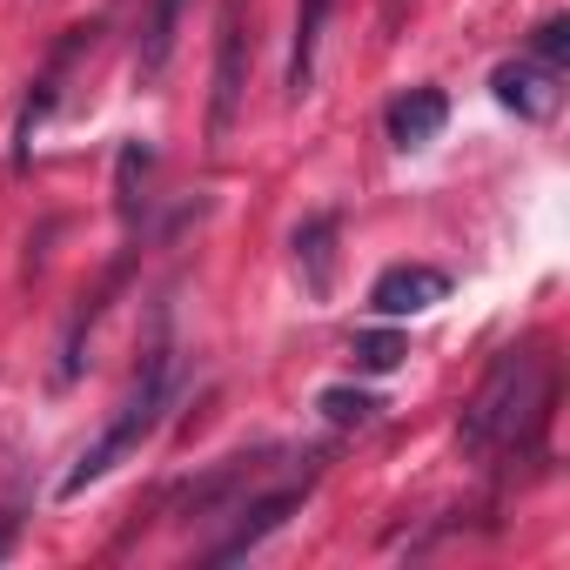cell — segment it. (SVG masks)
I'll return each mask as SVG.
<instances>
[{
  "label": "cell",
  "instance_id": "cell-1",
  "mask_svg": "<svg viewBox=\"0 0 570 570\" xmlns=\"http://www.w3.org/2000/svg\"><path fill=\"white\" fill-rule=\"evenodd\" d=\"M543 416H550V356L523 343V350H503L483 370L476 396L463 403V430L456 436H463V450L490 456V450L530 443L543 430Z\"/></svg>",
  "mask_w": 570,
  "mask_h": 570
},
{
  "label": "cell",
  "instance_id": "cell-2",
  "mask_svg": "<svg viewBox=\"0 0 570 570\" xmlns=\"http://www.w3.org/2000/svg\"><path fill=\"white\" fill-rule=\"evenodd\" d=\"M168 396H175V356L168 350H155L148 356V370H141V383L128 390V403L108 416V430L81 450V463L61 476V497H81L88 483H101L121 456H135L148 436H155V423H161V410H168Z\"/></svg>",
  "mask_w": 570,
  "mask_h": 570
},
{
  "label": "cell",
  "instance_id": "cell-3",
  "mask_svg": "<svg viewBox=\"0 0 570 570\" xmlns=\"http://www.w3.org/2000/svg\"><path fill=\"white\" fill-rule=\"evenodd\" d=\"M436 303H450V275L430 268V262H396V268L376 275V289H370V309H376L383 323L423 316V309H436Z\"/></svg>",
  "mask_w": 570,
  "mask_h": 570
},
{
  "label": "cell",
  "instance_id": "cell-4",
  "mask_svg": "<svg viewBox=\"0 0 570 570\" xmlns=\"http://www.w3.org/2000/svg\"><path fill=\"white\" fill-rule=\"evenodd\" d=\"M490 88H497V101H503L510 115H523V121H550V115L563 108V68H543L537 55L503 61V68L490 75Z\"/></svg>",
  "mask_w": 570,
  "mask_h": 570
},
{
  "label": "cell",
  "instance_id": "cell-5",
  "mask_svg": "<svg viewBox=\"0 0 570 570\" xmlns=\"http://www.w3.org/2000/svg\"><path fill=\"white\" fill-rule=\"evenodd\" d=\"M303 503V490H268V497H242V503H228V517H235V530L222 537V543H208V557L215 563H235V557H248L262 537H275L282 523H289V510Z\"/></svg>",
  "mask_w": 570,
  "mask_h": 570
},
{
  "label": "cell",
  "instance_id": "cell-6",
  "mask_svg": "<svg viewBox=\"0 0 570 570\" xmlns=\"http://www.w3.org/2000/svg\"><path fill=\"white\" fill-rule=\"evenodd\" d=\"M242 115V0L222 8V55H215V108H208V135L228 141Z\"/></svg>",
  "mask_w": 570,
  "mask_h": 570
},
{
  "label": "cell",
  "instance_id": "cell-7",
  "mask_svg": "<svg viewBox=\"0 0 570 570\" xmlns=\"http://www.w3.org/2000/svg\"><path fill=\"white\" fill-rule=\"evenodd\" d=\"M450 121V95L443 88H410L390 101V141L396 148H430Z\"/></svg>",
  "mask_w": 570,
  "mask_h": 570
},
{
  "label": "cell",
  "instance_id": "cell-8",
  "mask_svg": "<svg viewBox=\"0 0 570 570\" xmlns=\"http://www.w3.org/2000/svg\"><path fill=\"white\" fill-rule=\"evenodd\" d=\"M336 235H343L336 215H309L296 228V268H303V289L316 303H330V289H336Z\"/></svg>",
  "mask_w": 570,
  "mask_h": 570
},
{
  "label": "cell",
  "instance_id": "cell-9",
  "mask_svg": "<svg viewBox=\"0 0 570 570\" xmlns=\"http://www.w3.org/2000/svg\"><path fill=\"white\" fill-rule=\"evenodd\" d=\"M175 35H181V0H148V28H141V55H135L141 81H161V68L175 55Z\"/></svg>",
  "mask_w": 570,
  "mask_h": 570
},
{
  "label": "cell",
  "instance_id": "cell-10",
  "mask_svg": "<svg viewBox=\"0 0 570 570\" xmlns=\"http://www.w3.org/2000/svg\"><path fill=\"white\" fill-rule=\"evenodd\" d=\"M336 0H296V55H289V95H309V75H316V41H323V21H330Z\"/></svg>",
  "mask_w": 570,
  "mask_h": 570
},
{
  "label": "cell",
  "instance_id": "cell-11",
  "mask_svg": "<svg viewBox=\"0 0 570 570\" xmlns=\"http://www.w3.org/2000/svg\"><path fill=\"white\" fill-rule=\"evenodd\" d=\"M350 356H356V370H363V376H390V370H403L410 343H403L396 330H363V336L350 343Z\"/></svg>",
  "mask_w": 570,
  "mask_h": 570
},
{
  "label": "cell",
  "instance_id": "cell-12",
  "mask_svg": "<svg viewBox=\"0 0 570 570\" xmlns=\"http://www.w3.org/2000/svg\"><path fill=\"white\" fill-rule=\"evenodd\" d=\"M316 410H323L336 430H363V423H376V410H383V403H376L370 390H343V383H336V390H323V396H316Z\"/></svg>",
  "mask_w": 570,
  "mask_h": 570
},
{
  "label": "cell",
  "instance_id": "cell-13",
  "mask_svg": "<svg viewBox=\"0 0 570 570\" xmlns=\"http://www.w3.org/2000/svg\"><path fill=\"white\" fill-rule=\"evenodd\" d=\"M530 55H537L543 68H570V21H543L537 41H530Z\"/></svg>",
  "mask_w": 570,
  "mask_h": 570
},
{
  "label": "cell",
  "instance_id": "cell-14",
  "mask_svg": "<svg viewBox=\"0 0 570 570\" xmlns=\"http://www.w3.org/2000/svg\"><path fill=\"white\" fill-rule=\"evenodd\" d=\"M14 530H21V517H14V510H0V557L14 550Z\"/></svg>",
  "mask_w": 570,
  "mask_h": 570
}]
</instances>
